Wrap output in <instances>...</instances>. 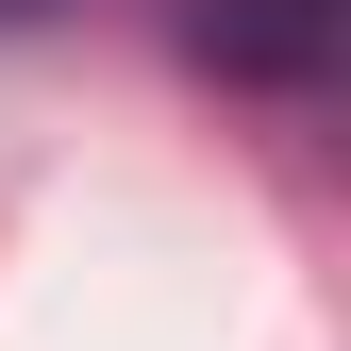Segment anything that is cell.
<instances>
[{
  "instance_id": "6da1fadb",
  "label": "cell",
  "mask_w": 351,
  "mask_h": 351,
  "mask_svg": "<svg viewBox=\"0 0 351 351\" xmlns=\"http://www.w3.org/2000/svg\"><path fill=\"white\" fill-rule=\"evenodd\" d=\"M201 51L234 67V84H318L335 67V0H217Z\"/></svg>"
}]
</instances>
